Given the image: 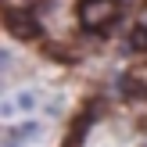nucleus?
Returning <instances> with one entry per match:
<instances>
[{
    "instance_id": "3",
    "label": "nucleus",
    "mask_w": 147,
    "mask_h": 147,
    "mask_svg": "<svg viewBox=\"0 0 147 147\" xmlns=\"http://www.w3.org/2000/svg\"><path fill=\"white\" fill-rule=\"evenodd\" d=\"M40 133V126H32V122H22L18 129H11V140H29V136Z\"/></svg>"
},
{
    "instance_id": "1",
    "label": "nucleus",
    "mask_w": 147,
    "mask_h": 147,
    "mask_svg": "<svg viewBox=\"0 0 147 147\" xmlns=\"http://www.w3.org/2000/svg\"><path fill=\"white\" fill-rule=\"evenodd\" d=\"M115 14H119V4H115V0H86L83 11H79V18H83L86 29H100V25H108Z\"/></svg>"
},
{
    "instance_id": "6",
    "label": "nucleus",
    "mask_w": 147,
    "mask_h": 147,
    "mask_svg": "<svg viewBox=\"0 0 147 147\" xmlns=\"http://www.w3.org/2000/svg\"><path fill=\"white\" fill-rule=\"evenodd\" d=\"M140 25H147V11H144V18H140Z\"/></svg>"
},
{
    "instance_id": "4",
    "label": "nucleus",
    "mask_w": 147,
    "mask_h": 147,
    "mask_svg": "<svg viewBox=\"0 0 147 147\" xmlns=\"http://www.w3.org/2000/svg\"><path fill=\"white\" fill-rule=\"evenodd\" d=\"M129 43H133L136 50H147V25H136V32H133V40H129Z\"/></svg>"
},
{
    "instance_id": "2",
    "label": "nucleus",
    "mask_w": 147,
    "mask_h": 147,
    "mask_svg": "<svg viewBox=\"0 0 147 147\" xmlns=\"http://www.w3.org/2000/svg\"><path fill=\"white\" fill-rule=\"evenodd\" d=\"M7 29H11L18 40H32V36H40V22H36L32 14H25V11H7Z\"/></svg>"
},
{
    "instance_id": "5",
    "label": "nucleus",
    "mask_w": 147,
    "mask_h": 147,
    "mask_svg": "<svg viewBox=\"0 0 147 147\" xmlns=\"http://www.w3.org/2000/svg\"><path fill=\"white\" fill-rule=\"evenodd\" d=\"M14 104H18L22 111H32V108H36V97H32V93H18V100H14Z\"/></svg>"
}]
</instances>
